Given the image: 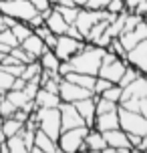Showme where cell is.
I'll list each match as a JSON object with an SVG mask.
<instances>
[{
	"label": "cell",
	"mask_w": 147,
	"mask_h": 153,
	"mask_svg": "<svg viewBox=\"0 0 147 153\" xmlns=\"http://www.w3.org/2000/svg\"><path fill=\"white\" fill-rule=\"evenodd\" d=\"M62 79H67L71 83H77L81 87H85L89 91H93V85H95V75H87V73H77V71H71L69 75H65Z\"/></svg>",
	"instance_id": "44dd1931"
},
{
	"label": "cell",
	"mask_w": 147,
	"mask_h": 153,
	"mask_svg": "<svg viewBox=\"0 0 147 153\" xmlns=\"http://www.w3.org/2000/svg\"><path fill=\"white\" fill-rule=\"evenodd\" d=\"M105 135V141H107L109 147H113L115 153H131V143H129V137H127V133H125L121 127H117V129H111V131H105L103 133Z\"/></svg>",
	"instance_id": "8fae6325"
},
{
	"label": "cell",
	"mask_w": 147,
	"mask_h": 153,
	"mask_svg": "<svg viewBox=\"0 0 147 153\" xmlns=\"http://www.w3.org/2000/svg\"><path fill=\"white\" fill-rule=\"evenodd\" d=\"M145 18H147V12H145Z\"/></svg>",
	"instance_id": "db71d44e"
},
{
	"label": "cell",
	"mask_w": 147,
	"mask_h": 153,
	"mask_svg": "<svg viewBox=\"0 0 147 153\" xmlns=\"http://www.w3.org/2000/svg\"><path fill=\"white\" fill-rule=\"evenodd\" d=\"M141 2H145V0H125V6H127V10H133V8L137 6V4H141Z\"/></svg>",
	"instance_id": "bcb514c9"
},
{
	"label": "cell",
	"mask_w": 147,
	"mask_h": 153,
	"mask_svg": "<svg viewBox=\"0 0 147 153\" xmlns=\"http://www.w3.org/2000/svg\"><path fill=\"white\" fill-rule=\"evenodd\" d=\"M75 107H77L79 115L83 117V121H85L87 127H93V125H95V117H97V109H95V95L77 101V103H75Z\"/></svg>",
	"instance_id": "9a60e30c"
},
{
	"label": "cell",
	"mask_w": 147,
	"mask_h": 153,
	"mask_svg": "<svg viewBox=\"0 0 147 153\" xmlns=\"http://www.w3.org/2000/svg\"><path fill=\"white\" fill-rule=\"evenodd\" d=\"M0 12L8 14L10 18H14V20L28 22L39 10L32 6L30 0H2L0 2Z\"/></svg>",
	"instance_id": "5b68a950"
},
{
	"label": "cell",
	"mask_w": 147,
	"mask_h": 153,
	"mask_svg": "<svg viewBox=\"0 0 147 153\" xmlns=\"http://www.w3.org/2000/svg\"><path fill=\"white\" fill-rule=\"evenodd\" d=\"M119 127L125 133H137V135H147V119L139 111H131L119 105Z\"/></svg>",
	"instance_id": "277c9868"
},
{
	"label": "cell",
	"mask_w": 147,
	"mask_h": 153,
	"mask_svg": "<svg viewBox=\"0 0 147 153\" xmlns=\"http://www.w3.org/2000/svg\"><path fill=\"white\" fill-rule=\"evenodd\" d=\"M111 0H87V6L85 8H95V10H103L107 8V4Z\"/></svg>",
	"instance_id": "ab89813d"
},
{
	"label": "cell",
	"mask_w": 147,
	"mask_h": 153,
	"mask_svg": "<svg viewBox=\"0 0 147 153\" xmlns=\"http://www.w3.org/2000/svg\"><path fill=\"white\" fill-rule=\"evenodd\" d=\"M143 20H145V24H147V18H145V16H143Z\"/></svg>",
	"instance_id": "816d5d0a"
},
{
	"label": "cell",
	"mask_w": 147,
	"mask_h": 153,
	"mask_svg": "<svg viewBox=\"0 0 147 153\" xmlns=\"http://www.w3.org/2000/svg\"><path fill=\"white\" fill-rule=\"evenodd\" d=\"M107 51H111V53H115L119 59H125V54H127V51H125V46L121 45V40H119V36L111 38V42L107 45Z\"/></svg>",
	"instance_id": "836d02e7"
},
{
	"label": "cell",
	"mask_w": 147,
	"mask_h": 153,
	"mask_svg": "<svg viewBox=\"0 0 147 153\" xmlns=\"http://www.w3.org/2000/svg\"><path fill=\"white\" fill-rule=\"evenodd\" d=\"M0 67L6 71V73H10L12 76H20L22 75V69H24L22 62H16V65H0Z\"/></svg>",
	"instance_id": "f35d334b"
},
{
	"label": "cell",
	"mask_w": 147,
	"mask_h": 153,
	"mask_svg": "<svg viewBox=\"0 0 147 153\" xmlns=\"http://www.w3.org/2000/svg\"><path fill=\"white\" fill-rule=\"evenodd\" d=\"M10 30H12V34L18 38V42H22L26 36L32 34V28L28 26V22H20V20H16V22L10 26Z\"/></svg>",
	"instance_id": "83f0119b"
},
{
	"label": "cell",
	"mask_w": 147,
	"mask_h": 153,
	"mask_svg": "<svg viewBox=\"0 0 147 153\" xmlns=\"http://www.w3.org/2000/svg\"><path fill=\"white\" fill-rule=\"evenodd\" d=\"M20 46H22L24 51L30 54L32 59H39L40 54H42V53H45V51L48 48V46L45 45V40H42V38H40L39 34H34V30H32L30 36H26V38L22 40V42H20Z\"/></svg>",
	"instance_id": "2e32d148"
},
{
	"label": "cell",
	"mask_w": 147,
	"mask_h": 153,
	"mask_svg": "<svg viewBox=\"0 0 147 153\" xmlns=\"http://www.w3.org/2000/svg\"><path fill=\"white\" fill-rule=\"evenodd\" d=\"M91 95H95V93L85 89V87H81V85H77V83H71L67 79H62L59 83V97L65 103H77V101L85 99V97H91Z\"/></svg>",
	"instance_id": "ba28073f"
},
{
	"label": "cell",
	"mask_w": 147,
	"mask_h": 153,
	"mask_svg": "<svg viewBox=\"0 0 147 153\" xmlns=\"http://www.w3.org/2000/svg\"><path fill=\"white\" fill-rule=\"evenodd\" d=\"M143 97H147V75H139L133 83L123 87L119 105L131 111H139V101Z\"/></svg>",
	"instance_id": "3957f363"
},
{
	"label": "cell",
	"mask_w": 147,
	"mask_h": 153,
	"mask_svg": "<svg viewBox=\"0 0 147 153\" xmlns=\"http://www.w3.org/2000/svg\"><path fill=\"white\" fill-rule=\"evenodd\" d=\"M125 67H127V61L125 59H115V61L107 62V65H101L97 76H103V79H109L111 83H119V79L123 76Z\"/></svg>",
	"instance_id": "7c38bea8"
},
{
	"label": "cell",
	"mask_w": 147,
	"mask_h": 153,
	"mask_svg": "<svg viewBox=\"0 0 147 153\" xmlns=\"http://www.w3.org/2000/svg\"><path fill=\"white\" fill-rule=\"evenodd\" d=\"M103 54H105V48H103V46L87 42L85 48L79 51L77 54H73V56L69 59V62H71V67H73V71L97 76V73H99V69H101Z\"/></svg>",
	"instance_id": "6da1fadb"
},
{
	"label": "cell",
	"mask_w": 147,
	"mask_h": 153,
	"mask_svg": "<svg viewBox=\"0 0 147 153\" xmlns=\"http://www.w3.org/2000/svg\"><path fill=\"white\" fill-rule=\"evenodd\" d=\"M0 42H4V45L10 46V48H14V46L20 45V42H18V38L12 34V30H10V28H4V30H0Z\"/></svg>",
	"instance_id": "e575fe53"
},
{
	"label": "cell",
	"mask_w": 147,
	"mask_h": 153,
	"mask_svg": "<svg viewBox=\"0 0 147 153\" xmlns=\"http://www.w3.org/2000/svg\"><path fill=\"white\" fill-rule=\"evenodd\" d=\"M75 4H77L79 8H85L87 6V0H75Z\"/></svg>",
	"instance_id": "c3c4849f"
},
{
	"label": "cell",
	"mask_w": 147,
	"mask_h": 153,
	"mask_svg": "<svg viewBox=\"0 0 147 153\" xmlns=\"http://www.w3.org/2000/svg\"><path fill=\"white\" fill-rule=\"evenodd\" d=\"M121 93H123V87H121V85H111L109 89H105V91L101 93V97L119 103V101H121Z\"/></svg>",
	"instance_id": "1f68e13d"
},
{
	"label": "cell",
	"mask_w": 147,
	"mask_h": 153,
	"mask_svg": "<svg viewBox=\"0 0 147 153\" xmlns=\"http://www.w3.org/2000/svg\"><path fill=\"white\" fill-rule=\"evenodd\" d=\"M105 10H109L111 14H119V12H123V10H127V6H125V0H111L107 4V8Z\"/></svg>",
	"instance_id": "74e56055"
},
{
	"label": "cell",
	"mask_w": 147,
	"mask_h": 153,
	"mask_svg": "<svg viewBox=\"0 0 147 153\" xmlns=\"http://www.w3.org/2000/svg\"><path fill=\"white\" fill-rule=\"evenodd\" d=\"M22 127H24V123L14 119V117H6V119H2V123H0V131L4 133V137H10V135L20 133Z\"/></svg>",
	"instance_id": "603a6c76"
},
{
	"label": "cell",
	"mask_w": 147,
	"mask_h": 153,
	"mask_svg": "<svg viewBox=\"0 0 147 153\" xmlns=\"http://www.w3.org/2000/svg\"><path fill=\"white\" fill-rule=\"evenodd\" d=\"M2 56H4V53H0V61H2Z\"/></svg>",
	"instance_id": "f907efd6"
},
{
	"label": "cell",
	"mask_w": 147,
	"mask_h": 153,
	"mask_svg": "<svg viewBox=\"0 0 147 153\" xmlns=\"http://www.w3.org/2000/svg\"><path fill=\"white\" fill-rule=\"evenodd\" d=\"M85 145H87V151L101 153L107 147V141H105V135H103L99 129L89 127V131H87V135H85Z\"/></svg>",
	"instance_id": "e0dca14e"
},
{
	"label": "cell",
	"mask_w": 147,
	"mask_h": 153,
	"mask_svg": "<svg viewBox=\"0 0 147 153\" xmlns=\"http://www.w3.org/2000/svg\"><path fill=\"white\" fill-rule=\"evenodd\" d=\"M56 4H61V6H77V4H75V0H59Z\"/></svg>",
	"instance_id": "7dc6e473"
},
{
	"label": "cell",
	"mask_w": 147,
	"mask_h": 153,
	"mask_svg": "<svg viewBox=\"0 0 147 153\" xmlns=\"http://www.w3.org/2000/svg\"><path fill=\"white\" fill-rule=\"evenodd\" d=\"M59 111H61V127H62V131L85 125L83 117L79 115L77 107H75V103H65V101H61V105H59Z\"/></svg>",
	"instance_id": "30bf717a"
},
{
	"label": "cell",
	"mask_w": 147,
	"mask_h": 153,
	"mask_svg": "<svg viewBox=\"0 0 147 153\" xmlns=\"http://www.w3.org/2000/svg\"><path fill=\"white\" fill-rule=\"evenodd\" d=\"M39 62H40V67L45 71H50V73H56V69H59V65H61V59L54 54L53 48H47L45 53L39 56Z\"/></svg>",
	"instance_id": "7402d4cb"
},
{
	"label": "cell",
	"mask_w": 147,
	"mask_h": 153,
	"mask_svg": "<svg viewBox=\"0 0 147 153\" xmlns=\"http://www.w3.org/2000/svg\"><path fill=\"white\" fill-rule=\"evenodd\" d=\"M139 75H143V73H139V71L135 69L133 65H129V62H127V67H125V73H123V76L119 79V83H117V85H121V87H127V85L133 83V81H135V79H137Z\"/></svg>",
	"instance_id": "f546056e"
},
{
	"label": "cell",
	"mask_w": 147,
	"mask_h": 153,
	"mask_svg": "<svg viewBox=\"0 0 147 153\" xmlns=\"http://www.w3.org/2000/svg\"><path fill=\"white\" fill-rule=\"evenodd\" d=\"M34 34H39V36L45 40V45H47L48 48H54V45H56V34L47 26V22L36 26V28H34Z\"/></svg>",
	"instance_id": "cb8c5ba5"
},
{
	"label": "cell",
	"mask_w": 147,
	"mask_h": 153,
	"mask_svg": "<svg viewBox=\"0 0 147 153\" xmlns=\"http://www.w3.org/2000/svg\"><path fill=\"white\" fill-rule=\"evenodd\" d=\"M40 24H45V16L40 14V12H36V14H34L30 20H28V26H30L32 30H34L36 26H40Z\"/></svg>",
	"instance_id": "b9f144b4"
},
{
	"label": "cell",
	"mask_w": 147,
	"mask_h": 153,
	"mask_svg": "<svg viewBox=\"0 0 147 153\" xmlns=\"http://www.w3.org/2000/svg\"><path fill=\"white\" fill-rule=\"evenodd\" d=\"M16 76H12L10 73H6V71L0 67V93H6L12 89V83H14Z\"/></svg>",
	"instance_id": "d6a6232c"
},
{
	"label": "cell",
	"mask_w": 147,
	"mask_h": 153,
	"mask_svg": "<svg viewBox=\"0 0 147 153\" xmlns=\"http://www.w3.org/2000/svg\"><path fill=\"white\" fill-rule=\"evenodd\" d=\"M95 109H97V115L109 113V111H115V109H119V103H115V101H109V99H105V97H101V95H95Z\"/></svg>",
	"instance_id": "4316f807"
},
{
	"label": "cell",
	"mask_w": 147,
	"mask_h": 153,
	"mask_svg": "<svg viewBox=\"0 0 147 153\" xmlns=\"http://www.w3.org/2000/svg\"><path fill=\"white\" fill-rule=\"evenodd\" d=\"M65 34H69V36H73V38H79V40H85L83 38V34H81V30H79L75 24H69V28H67V32Z\"/></svg>",
	"instance_id": "7bdbcfd3"
},
{
	"label": "cell",
	"mask_w": 147,
	"mask_h": 153,
	"mask_svg": "<svg viewBox=\"0 0 147 153\" xmlns=\"http://www.w3.org/2000/svg\"><path fill=\"white\" fill-rule=\"evenodd\" d=\"M133 151H139V153H143V151H145V153H147V135H143V137H141L139 145L135 147V149H133Z\"/></svg>",
	"instance_id": "ee69618b"
},
{
	"label": "cell",
	"mask_w": 147,
	"mask_h": 153,
	"mask_svg": "<svg viewBox=\"0 0 147 153\" xmlns=\"http://www.w3.org/2000/svg\"><path fill=\"white\" fill-rule=\"evenodd\" d=\"M95 129H99L101 133H105V131H111V129H117L119 127V113L115 111H109V113H101L95 117Z\"/></svg>",
	"instance_id": "ac0fdd59"
},
{
	"label": "cell",
	"mask_w": 147,
	"mask_h": 153,
	"mask_svg": "<svg viewBox=\"0 0 147 153\" xmlns=\"http://www.w3.org/2000/svg\"><path fill=\"white\" fill-rule=\"evenodd\" d=\"M45 22H47V26L56 34V36H59V34H65L67 28H69V22H67V20L62 18V14H61V12H56L54 8H53V12L48 14V18L45 20Z\"/></svg>",
	"instance_id": "ffe728a7"
},
{
	"label": "cell",
	"mask_w": 147,
	"mask_h": 153,
	"mask_svg": "<svg viewBox=\"0 0 147 153\" xmlns=\"http://www.w3.org/2000/svg\"><path fill=\"white\" fill-rule=\"evenodd\" d=\"M34 105L36 107H59L61 105V97H59V93H50L40 87L36 91V95H34Z\"/></svg>",
	"instance_id": "d6986e66"
},
{
	"label": "cell",
	"mask_w": 147,
	"mask_h": 153,
	"mask_svg": "<svg viewBox=\"0 0 147 153\" xmlns=\"http://www.w3.org/2000/svg\"><path fill=\"white\" fill-rule=\"evenodd\" d=\"M56 151H61L59 143L53 137H48L45 131L36 129V133H34V145L30 147V153H56Z\"/></svg>",
	"instance_id": "4fadbf2b"
},
{
	"label": "cell",
	"mask_w": 147,
	"mask_h": 153,
	"mask_svg": "<svg viewBox=\"0 0 147 153\" xmlns=\"http://www.w3.org/2000/svg\"><path fill=\"white\" fill-rule=\"evenodd\" d=\"M0 2H2V0H0Z\"/></svg>",
	"instance_id": "11a10c76"
},
{
	"label": "cell",
	"mask_w": 147,
	"mask_h": 153,
	"mask_svg": "<svg viewBox=\"0 0 147 153\" xmlns=\"http://www.w3.org/2000/svg\"><path fill=\"white\" fill-rule=\"evenodd\" d=\"M143 38H147V24H145V20H141L133 30L121 32V34H119V40H121V45L125 46V51L133 48V46L137 45V42H141Z\"/></svg>",
	"instance_id": "5bb4252c"
},
{
	"label": "cell",
	"mask_w": 147,
	"mask_h": 153,
	"mask_svg": "<svg viewBox=\"0 0 147 153\" xmlns=\"http://www.w3.org/2000/svg\"><path fill=\"white\" fill-rule=\"evenodd\" d=\"M87 131H89L87 125L61 131V135H59V139H56L59 149H61L62 153H75V151H79V147L83 145V141H85Z\"/></svg>",
	"instance_id": "8992f818"
},
{
	"label": "cell",
	"mask_w": 147,
	"mask_h": 153,
	"mask_svg": "<svg viewBox=\"0 0 147 153\" xmlns=\"http://www.w3.org/2000/svg\"><path fill=\"white\" fill-rule=\"evenodd\" d=\"M6 145H8V153H28V151H26V145H24V139H22L20 133L6 137Z\"/></svg>",
	"instance_id": "d4e9b609"
},
{
	"label": "cell",
	"mask_w": 147,
	"mask_h": 153,
	"mask_svg": "<svg viewBox=\"0 0 147 153\" xmlns=\"http://www.w3.org/2000/svg\"><path fill=\"white\" fill-rule=\"evenodd\" d=\"M32 6L36 8L39 12H42V10H48V8H53V4L48 2V0H30Z\"/></svg>",
	"instance_id": "60d3db41"
},
{
	"label": "cell",
	"mask_w": 147,
	"mask_h": 153,
	"mask_svg": "<svg viewBox=\"0 0 147 153\" xmlns=\"http://www.w3.org/2000/svg\"><path fill=\"white\" fill-rule=\"evenodd\" d=\"M111 85H115V83H111L109 79H103V76H95V85H93V93L95 95H101V93L105 91V89H109Z\"/></svg>",
	"instance_id": "8d00e7d4"
},
{
	"label": "cell",
	"mask_w": 147,
	"mask_h": 153,
	"mask_svg": "<svg viewBox=\"0 0 147 153\" xmlns=\"http://www.w3.org/2000/svg\"><path fill=\"white\" fill-rule=\"evenodd\" d=\"M2 97H4V93H0V101H2Z\"/></svg>",
	"instance_id": "681fc988"
},
{
	"label": "cell",
	"mask_w": 147,
	"mask_h": 153,
	"mask_svg": "<svg viewBox=\"0 0 147 153\" xmlns=\"http://www.w3.org/2000/svg\"><path fill=\"white\" fill-rule=\"evenodd\" d=\"M40 73H42V67H40L39 59L32 62H26L22 69V75H20V79H24V81H30V79H39Z\"/></svg>",
	"instance_id": "484cf974"
},
{
	"label": "cell",
	"mask_w": 147,
	"mask_h": 153,
	"mask_svg": "<svg viewBox=\"0 0 147 153\" xmlns=\"http://www.w3.org/2000/svg\"><path fill=\"white\" fill-rule=\"evenodd\" d=\"M125 61L129 62V65H133L139 73L147 75V38H143L141 42H137L133 48L127 51Z\"/></svg>",
	"instance_id": "9c48e42d"
},
{
	"label": "cell",
	"mask_w": 147,
	"mask_h": 153,
	"mask_svg": "<svg viewBox=\"0 0 147 153\" xmlns=\"http://www.w3.org/2000/svg\"><path fill=\"white\" fill-rule=\"evenodd\" d=\"M85 40H79V38H73L69 34H59L56 36V45H54V54L61 59V61H69L73 54H77L79 51L85 48Z\"/></svg>",
	"instance_id": "52a82bcc"
},
{
	"label": "cell",
	"mask_w": 147,
	"mask_h": 153,
	"mask_svg": "<svg viewBox=\"0 0 147 153\" xmlns=\"http://www.w3.org/2000/svg\"><path fill=\"white\" fill-rule=\"evenodd\" d=\"M139 113L147 119V97H143V99L139 101Z\"/></svg>",
	"instance_id": "f6af8a7d"
},
{
	"label": "cell",
	"mask_w": 147,
	"mask_h": 153,
	"mask_svg": "<svg viewBox=\"0 0 147 153\" xmlns=\"http://www.w3.org/2000/svg\"><path fill=\"white\" fill-rule=\"evenodd\" d=\"M16 109H18V107H16L14 103L8 99L6 95H4V97H2V101H0V117H2V119H6V117H12Z\"/></svg>",
	"instance_id": "4dcf8cb0"
},
{
	"label": "cell",
	"mask_w": 147,
	"mask_h": 153,
	"mask_svg": "<svg viewBox=\"0 0 147 153\" xmlns=\"http://www.w3.org/2000/svg\"><path fill=\"white\" fill-rule=\"evenodd\" d=\"M0 123H2V117H0Z\"/></svg>",
	"instance_id": "f5cc1de1"
},
{
	"label": "cell",
	"mask_w": 147,
	"mask_h": 153,
	"mask_svg": "<svg viewBox=\"0 0 147 153\" xmlns=\"http://www.w3.org/2000/svg\"><path fill=\"white\" fill-rule=\"evenodd\" d=\"M53 8L56 10V12H61L62 18H65L69 24H75L77 14H79V6H61V4H54Z\"/></svg>",
	"instance_id": "f1b7e54d"
},
{
	"label": "cell",
	"mask_w": 147,
	"mask_h": 153,
	"mask_svg": "<svg viewBox=\"0 0 147 153\" xmlns=\"http://www.w3.org/2000/svg\"><path fill=\"white\" fill-rule=\"evenodd\" d=\"M30 117L36 121L40 131H45L48 137H53L54 141L59 139V135H61V131H62L59 107H36Z\"/></svg>",
	"instance_id": "7a4b0ae2"
},
{
	"label": "cell",
	"mask_w": 147,
	"mask_h": 153,
	"mask_svg": "<svg viewBox=\"0 0 147 153\" xmlns=\"http://www.w3.org/2000/svg\"><path fill=\"white\" fill-rule=\"evenodd\" d=\"M10 54H14L16 59H18L20 62H24V65H26V62H32V61H36V59H32V56H30L28 53H26V51H24V48H22L20 45H18V46H14V48L10 51Z\"/></svg>",
	"instance_id": "d590c367"
}]
</instances>
